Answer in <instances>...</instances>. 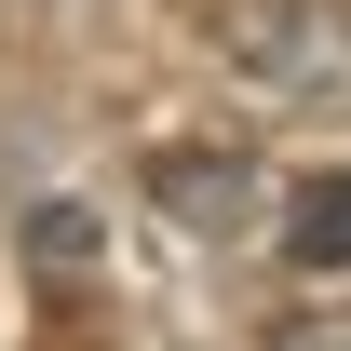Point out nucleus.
<instances>
[{"instance_id": "7ed1b4c3", "label": "nucleus", "mask_w": 351, "mask_h": 351, "mask_svg": "<svg viewBox=\"0 0 351 351\" xmlns=\"http://www.w3.org/2000/svg\"><path fill=\"white\" fill-rule=\"evenodd\" d=\"M270 351H351V311H298V324H284Z\"/></svg>"}, {"instance_id": "f257e3e1", "label": "nucleus", "mask_w": 351, "mask_h": 351, "mask_svg": "<svg viewBox=\"0 0 351 351\" xmlns=\"http://www.w3.org/2000/svg\"><path fill=\"white\" fill-rule=\"evenodd\" d=\"M203 27L257 95H298V108L351 95V0H203Z\"/></svg>"}, {"instance_id": "f03ea898", "label": "nucleus", "mask_w": 351, "mask_h": 351, "mask_svg": "<svg viewBox=\"0 0 351 351\" xmlns=\"http://www.w3.org/2000/svg\"><path fill=\"white\" fill-rule=\"evenodd\" d=\"M284 257H298V270H351V162L284 189Z\"/></svg>"}]
</instances>
